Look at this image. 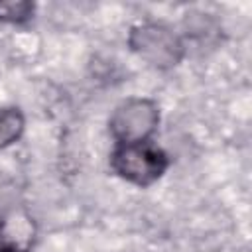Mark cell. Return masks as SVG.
<instances>
[{"instance_id": "cell-1", "label": "cell", "mask_w": 252, "mask_h": 252, "mask_svg": "<svg viewBox=\"0 0 252 252\" xmlns=\"http://www.w3.org/2000/svg\"><path fill=\"white\" fill-rule=\"evenodd\" d=\"M126 41L134 55L159 71L177 67L187 55L183 35L163 22H142L132 26Z\"/></svg>"}, {"instance_id": "cell-2", "label": "cell", "mask_w": 252, "mask_h": 252, "mask_svg": "<svg viewBox=\"0 0 252 252\" xmlns=\"http://www.w3.org/2000/svg\"><path fill=\"white\" fill-rule=\"evenodd\" d=\"M108 163L114 175L136 187H150L159 181L171 165L169 156L152 140L140 144H114Z\"/></svg>"}, {"instance_id": "cell-3", "label": "cell", "mask_w": 252, "mask_h": 252, "mask_svg": "<svg viewBox=\"0 0 252 252\" xmlns=\"http://www.w3.org/2000/svg\"><path fill=\"white\" fill-rule=\"evenodd\" d=\"M159 126V104L148 96H130L108 116V134L114 144L150 142Z\"/></svg>"}, {"instance_id": "cell-4", "label": "cell", "mask_w": 252, "mask_h": 252, "mask_svg": "<svg viewBox=\"0 0 252 252\" xmlns=\"http://www.w3.org/2000/svg\"><path fill=\"white\" fill-rule=\"evenodd\" d=\"M37 236L33 217L24 209H10L0 217V252H32Z\"/></svg>"}, {"instance_id": "cell-5", "label": "cell", "mask_w": 252, "mask_h": 252, "mask_svg": "<svg viewBox=\"0 0 252 252\" xmlns=\"http://www.w3.org/2000/svg\"><path fill=\"white\" fill-rule=\"evenodd\" d=\"M26 130V116L18 106H0V150L16 144Z\"/></svg>"}, {"instance_id": "cell-6", "label": "cell", "mask_w": 252, "mask_h": 252, "mask_svg": "<svg viewBox=\"0 0 252 252\" xmlns=\"http://www.w3.org/2000/svg\"><path fill=\"white\" fill-rule=\"evenodd\" d=\"M35 14V4L28 0H8L0 2V22L2 24H28Z\"/></svg>"}]
</instances>
